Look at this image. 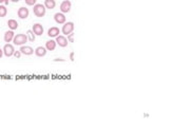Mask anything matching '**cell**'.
<instances>
[{"instance_id": "12", "label": "cell", "mask_w": 169, "mask_h": 127, "mask_svg": "<svg viewBox=\"0 0 169 127\" xmlns=\"http://www.w3.org/2000/svg\"><path fill=\"white\" fill-rule=\"evenodd\" d=\"M15 34H14V32L12 31V30H10V31H7L4 33V37H3V39H4V42H11L13 40V38H14Z\"/></svg>"}, {"instance_id": "24", "label": "cell", "mask_w": 169, "mask_h": 127, "mask_svg": "<svg viewBox=\"0 0 169 127\" xmlns=\"http://www.w3.org/2000/svg\"><path fill=\"white\" fill-rule=\"evenodd\" d=\"M54 61H65V59H63V58H55V59H54Z\"/></svg>"}, {"instance_id": "7", "label": "cell", "mask_w": 169, "mask_h": 127, "mask_svg": "<svg viewBox=\"0 0 169 127\" xmlns=\"http://www.w3.org/2000/svg\"><path fill=\"white\" fill-rule=\"evenodd\" d=\"M71 1L69 0H65L60 4V11L61 13H69L71 11Z\"/></svg>"}, {"instance_id": "20", "label": "cell", "mask_w": 169, "mask_h": 127, "mask_svg": "<svg viewBox=\"0 0 169 127\" xmlns=\"http://www.w3.org/2000/svg\"><path fill=\"white\" fill-rule=\"evenodd\" d=\"M24 1H25V3H27L28 5H35L37 0H24Z\"/></svg>"}, {"instance_id": "3", "label": "cell", "mask_w": 169, "mask_h": 127, "mask_svg": "<svg viewBox=\"0 0 169 127\" xmlns=\"http://www.w3.org/2000/svg\"><path fill=\"white\" fill-rule=\"evenodd\" d=\"M73 30H74V23L71 22V21H69V22H65V23H63L61 32H63V34L69 35L70 33H72Z\"/></svg>"}, {"instance_id": "23", "label": "cell", "mask_w": 169, "mask_h": 127, "mask_svg": "<svg viewBox=\"0 0 169 127\" xmlns=\"http://www.w3.org/2000/svg\"><path fill=\"white\" fill-rule=\"evenodd\" d=\"M70 59L72 61H74V52H71L70 53Z\"/></svg>"}, {"instance_id": "18", "label": "cell", "mask_w": 169, "mask_h": 127, "mask_svg": "<svg viewBox=\"0 0 169 127\" xmlns=\"http://www.w3.org/2000/svg\"><path fill=\"white\" fill-rule=\"evenodd\" d=\"M27 36H28V40H30V42H33L34 40H35V34L33 33L32 30H29V31L27 32Z\"/></svg>"}, {"instance_id": "19", "label": "cell", "mask_w": 169, "mask_h": 127, "mask_svg": "<svg viewBox=\"0 0 169 127\" xmlns=\"http://www.w3.org/2000/svg\"><path fill=\"white\" fill-rule=\"evenodd\" d=\"M67 36H68V42H74V34H73V32H72V33H70V34H69V35H67Z\"/></svg>"}, {"instance_id": "9", "label": "cell", "mask_w": 169, "mask_h": 127, "mask_svg": "<svg viewBox=\"0 0 169 127\" xmlns=\"http://www.w3.org/2000/svg\"><path fill=\"white\" fill-rule=\"evenodd\" d=\"M54 20L59 25H63L66 22V16L63 15V13H56L54 15Z\"/></svg>"}, {"instance_id": "16", "label": "cell", "mask_w": 169, "mask_h": 127, "mask_svg": "<svg viewBox=\"0 0 169 127\" xmlns=\"http://www.w3.org/2000/svg\"><path fill=\"white\" fill-rule=\"evenodd\" d=\"M7 27L10 28L12 31H14V30H16L18 28V22L15 19H9L7 20Z\"/></svg>"}, {"instance_id": "17", "label": "cell", "mask_w": 169, "mask_h": 127, "mask_svg": "<svg viewBox=\"0 0 169 127\" xmlns=\"http://www.w3.org/2000/svg\"><path fill=\"white\" fill-rule=\"evenodd\" d=\"M7 14V9L5 5L0 4V17H5Z\"/></svg>"}, {"instance_id": "6", "label": "cell", "mask_w": 169, "mask_h": 127, "mask_svg": "<svg viewBox=\"0 0 169 127\" xmlns=\"http://www.w3.org/2000/svg\"><path fill=\"white\" fill-rule=\"evenodd\" d=\"M56 44L58 45L59 47H61V48H65V47L68 46V39L67 37L63 36V35H58L57 37H56Z\"/></svg>"}, {"instance_id": "25", "label": "cell", "mask_w": 169, "mask_h": 127, "mask_svg": "<svg viewBox=\"0 0 169 127\" xmlns=\"http://www.w3.org/2000/svg\"><path fill=\"white\" fill-rule=\"evenodd\" d=\"M2 55H3V50H2V49H0V58L2 57Z\"/></svg>"}, {"instance_id": "13", "label": "cell", "mask_w": 169, "mask_h": 127, "mask_svg": "<svg viewBox=\"0 0 169 127\" xmlns=\"http://www.w3.org/2000/svg\"><path fill=\"white\" fill-rule=\"evenodd\" d=\"M59 35V29L56 27H52L49 29L48 31V36L49 37H57Z\"/></svg>"}, {"instance_id": "11", "label": "cell", "mask_w": 169, "mask_h": 127, "mask_svg": "<svg viewBox=\"0 0 169 127\" xmlns=\"http://www.w3.org/2000/svg\"><path fill=\"white\" fill-rule=\"evenodd\" d=\"M47 51H48V50L46 49V47H37L34 52H35V55H36V56L42 57L47 54Z\"/></svg>"}, {"instance_id": "2", "label": "cell", "mask_w": 169, "mask_h": 127, "mask_svg": "<svg viewBox=\"0 0 169 127\" xmlns=\"http://www.w3.org/2000/svg\"><path fill=\"white\" fill-rule=\"evenodd\" d=\"M28 42V36L27 34H17L13 38V42L16 46H22L23 44Z\"/></svg>"}, {"instance_id": "5", "label": "cell", "mask_w": 169, "mask_h": 127, "mask_svg": "<svg viewBox=\"0 0 169 127\" xmlns=\"http://www.w3.org/2000/svg\"><path fill=\"white\" fill-rule=\"evenodd\" d=\"M32 31L35 35L37 36H40V35L44 34V27L40 25V23H34L33 28H32Z\"/></svg>"}, {"instance_id": "22", "label": "cell", "mask_w": 169, "mask_h": 127, "mask_svg": "<svg viewBox=\"0 0 169 127\" xmlns=\"http://www.w3.org/2000/svg\"><path fill=\"white\" fill-rule=\"evenodd\" d=\"M0 4L7 5V4H9V0H0Z\"/></svg>"}, {"instance_id": "26", "label": "cell", "mask_w": 169, "mask_h": 127, "mask_svg": "<svg viewBox=\"0 0 169 127\" xmlns=\"http://www.w3.org/2000/svg\"><path fill=\"white\" fill-rule=\"evenodd\" d=\"M11 1H12V2H19L20 0H11Z\"/></svg>"}, {"instance_id": "14", "label": "cell", "mask_w": 169, "mask_h": 127, "mask_svg": "<svg viewBox=\"0 0 169 127\" xmlns=\"http://www.w3.org/2000/svg\"><path fill=\"white\" fill-rule=\"evenodd\" d=\"M56 42L55 40H53V39H51V40H48V42H46V49L48 50V51H54L56 48Z\"/></svg>"}, {"instance_id": "21", "label": "cell", "mask_w": 169, "mask_h": 127, "mask_svg": "<svg viewBox=\"0 0 169 127\" xmlns=\"http://www.w3.org/2000/svg\"><path fill=\"white\" fill-rule=\"evenodd\" d=\"M14 56L17 57V58H19V57L21 56V52H20V51H15L14 52Z\"/></svg>"}, {"instance_id": "8", "label": "cell", "mask_w": 169, "mask_h": 127, "mask_svg": "<svg viewBox=\"0 0 169 127\" xmlns=\"http://www.w3.org/2000/svg\"><path fill=\"white\" fill-rule=\"evenodd\" d=\"M17 14H18V17L21 18V19H25V18L29 17V10H28L27 7H19V10H18V12H17Z\"/></svg>"}, {"instance_id": "1", "label": "cell", "mask_w": 169, "mask_h": 127, "mask_svg": "<svg viewBox=\"0 0 169 127\" xmlns=\"http://www.w3.org/2000/svg\"><path fill=\"white\" fill-rule=\"evenodd\" d=\"M46 11H47V9L44 4L36 3V4L34 5L33 12H34V14L36 15L37 17H44V15H46Z\"/></svg>"}, {"instance_id": "15", "label": "cell", "mask_w": 169, "mask_h": 127, "mask_svg": "<svg viewBox=\"0 0 169 127\" xmlns=\"http://www.w3.org/2000/svg\"><path fill=\"white\" fill-rule=\"evenodd\" d=\"M44 7L46 9H49V10H53L56 5L55 0H44Z\"/></svg>"}, {"instance_id": "4", "label": "cell", "mask_w": 169, "mask_h": 127, "mask_svg": "<svg viewBox=\"0 0 169 127\" xmlns=\"http://www.w3.org/2000/svg\"><path fill=\"white\" fill-rule=\"evenodd\" d=\"M14 47L10 44H7L4 47H3V54H4L7 57H11L12 55H14Z\"/></svg>"}, {"instance_id": "10", "label": "cell", "mask_w": 169, "mask_h": 127, "mask_svg": "<svg viewBox=\"0 0 169 127\" xmlns=\"http://www.w3.org/2000/svg\"><path fill=\"white\" fill-rule=\"evenodd\" d=\"M19 51L21 52V54H24V55H32L34 53V49L30 46H21Z\"/></svg>"}]
</instances>
